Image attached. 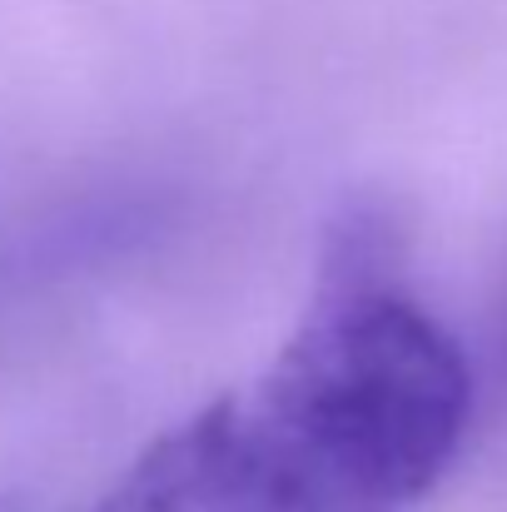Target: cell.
Listing matches in <instances>:
<instances>
[{
  "instance_id": "6da1fadb",
  "label": "cell",
  "mask_w": 507,
  "mask_h": 512,
  "mask_svg": "<svg viewBox=\"0 0 507 512\" xmlns=\"http://www.w3.org/2000/svg\"><path fill=\"white\" fill-rule=\"evenodd\" d=\"M393 269L378 214L338 224L304 324L234 398L299 512H408L468 433V358Z\"/></svg>"
},
{
  "instance_id": "7a4b0ae2",
  "label": "cell",
  "mask_w": 507,
  "mask_h": 512,
  "mask_svg": "<svg viewBox=\"0 0 507 512\" xmlns=\"http://www.w3.org/2000/svg\"><path fill=\"white\" fill-rule=\"evenodd\" d=\"M95 512H299V503L224 398L150 443Z\"/></svg>"
}]
</instances>
